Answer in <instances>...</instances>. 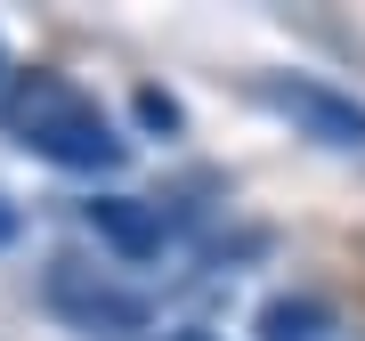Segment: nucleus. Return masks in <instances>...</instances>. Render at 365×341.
<instances>
[{"label": "nucleus", "mask_w": 365, "mask_h": 341, "mask_svg": "<svg viewBox=\"0 0 365 341\" xmlns=\"http://www.w3.org/2000/svg\"><path fill=\"white\" fill-rule=\"evenodd\" d=\"M260 333H268V341H317V333H325V309H309V301H276V309L260 317Z\"/></svg>", "instance_id": "nucleus-5"}, {"label": "nucleus", "mask_w": 365, "mask_h": 341, "mask_svg": "<svg viewBox=\"0 0 365 341\" xmlns=\"http://www.w3.org/2000/svg\"><path fill=\"white\" fill-rule=\"evenodd\" d=\"M0 122H9L16 146H33L57 170H122V155H130L114 138V122L98 114V98L66 73H16L0 90Z\"/></svg>", "instance_id": "nucleus-1"}, {"label": "nucleus", "mask_w": 365, "mask_h": 341, "mask_svg": "<svg viewBox=\"0 0 365 341\" xmlns=\"http://www.w3.org/2000/svg\"><path fill=\"white\" fill-rule=\"evenodd\" d=\"M179 341H211V333H179Z\"/></svg>", "instance_id": "nucleus-8"}, {"label": "nucleus", "mask_w": 365, "mask_h": 341, "mask_svg": "<svg viewBox=\"0 0 365 341\" xmlns=\"http://www.w3.org/2000/svg\"><path fill=\"white\" fill-rule=\"evenodd\" d=\"M90 228L122 252V260H163V244H170L163 203H138V195H98L90 203Z\"/></svg>", "instance_id": "nucleus-4"}, {"label": "nucleus", "mask_w": 365, "mask_h": 341, "mask_svg": "<svg viewBox=\"0 0 365 341\" xmlns=\"http://www.w3.org/2000/svg\"><path fill=\"white\" fill-rule=\"evenodd\" d=\"M49 301L73 317V325H90V333H138V301L130 292H114V285H98V276H81V260H57L49 268Z\"/></svg>", "instance_id": "nucleus-3"}, {"label": "nucleus", "mask_w": 365, "mask_h": 341, "mask_svg": "<svg viewBox=\"0 0 365 341\" xmlns=\"http://www.w3.org/2000/svg\"><path fill=\"white\" fill-rule=\"evenodd\" d=\"M260 98L276 106V114H292L309 138H325V146H365V106L341 98V90H325V81H300V73L284 81V73H276V81H260Z\"/></svg>", "instance_id": "nucleus-2"}, {"label": "nucleus", "mask_w": 365, "mask_h": 341, "mask_svg": "<svg viewBox=\"0 0 365 341\" xmlns=\"http://www.w3.org/2000/svg\"><path fill=\"white\" fill-rule=\"evenodd\" d=\"M9 236H16V211H9V203H0V244H9Z\"/></svg>", "instance_id": "nucleus-7"}, {"label": "nucleus", "mask_w": 365, "mask_h": 341, "mask_svg": "<svg viewBox=\"0 0 365 341\" xmlns=\"http://www.w3.org/2000/svg\"><path fill=\"white\" fill-rule=\"evenodd\" d=\"M138 122H155V131H179V106L163 90H138Z\"/></svg>", "instance_id": "nucleus-6"}]
</instances>
